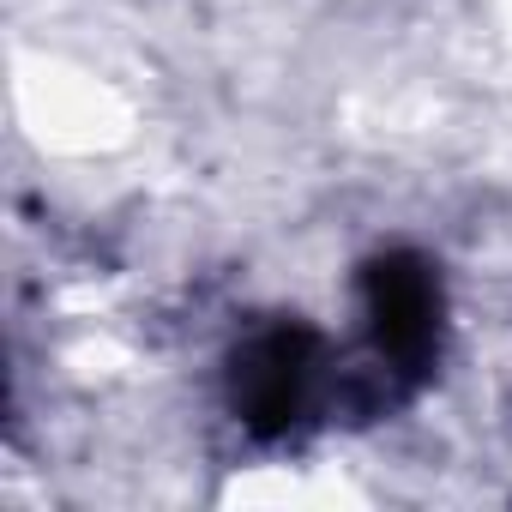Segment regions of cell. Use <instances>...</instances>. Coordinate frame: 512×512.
Wrapping results in <instances>:
<instances>
[{
	"label": "cell",
	"mask_w": 512,
	"mask_h": 512,
	"mask_svg": "<svg viewBox=\"0 0 512 512\" xmlns=\"http://www.w3.org/2000/svg\"><path fill=\"white\" fill-rule=\"evenodd\" d=\"M320 386V338L302 326H272L260 332L229 368V404L253 434H290Z\"/></svg>",
	"instance_id": "6da1fadb"
},
{
	"label": "cell",
	"mask_w": 512,
	"mask_h": 512,
	"mask_svg": "<svg viewBox=\"0 0 512 512\" xmlns=\"http://www.w3.org/2000/svg\"><path fill=\"white\" fill-rule=\"evenodd\" d=\"M362 302H368V332H374L380 368L398 380L428 374V362L440 350V284H434V272L422 260H410V253H392V260L368 266Z\"/></svg>",
	"instance_id": "7a4b0ae2"
}]
</instances>
